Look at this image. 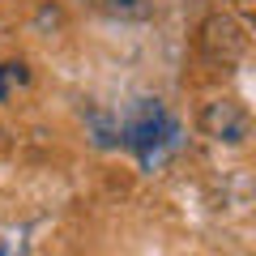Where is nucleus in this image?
I'll use <instances>...</instances> for the list:
<instances>
[{
    "mask_svg": "<svg viewBox=\"0 0 256 256\" xmlns=\"http://www.w3.org/2000/svg\"><path fill=\"white\" fill-rule=\"evenodd\" d=\"M120 141L141 158L146 171H162L180 154V124L158 98H141L128 124H120Z\"/></svg>",
    "mask_w": 256,
    "mask_h": 256,
    "instance_id": "nucleus-1",
    "label": "nucleus"
},
{
    "mask_svg": "<svg viewBox=\"0 0 256 256\" xmlns=\"http://www.w3.org/2000/svg\"><path fill=\"white\" fill-rule=\"evenodd\" d=\"M196 47H201V56L210 64L230 68V64H239L244 52H248V30L239 26L230 13H210V18L201 22V30H196Z\"/></svg>",
    "mask_w": 256,
    "mask_h": 256,
    "instance_id": "nucleus-2",
    "label": "nucleus"
},
{
    "mask_svg": "<svg viewBox=\"0 0 256 256\" xmlns=\"http://www.w3.org/2000/svg\"><path fill=\"white\" fill-rule=\"evenodd\" d=\"M201 132L214 141H222V146H244L248 132H252V120H248V111L239 107L235 98H214L201 107Z\"/></svg>",
    "mask_w": 256,
    "mask_h": 256,
    "instance_id": "nucleus-3",
    "label": "nucleus"
},
{
    "mask_svg": "<svg viewBox=\"0 0 256 256\" xmlns=\"http://www.w3.org/2000/svg\"><path fill=\"white\" fill-rule=\"evenodd\" d=\"M13 86H30V68L26 64H0V102H9Z\"/></svg>",
    "mask_w": 256,
    "mask_h": 256,
    "instance_id": "nucleus-4",
    "label": "nucleus"
},
{
    "mask_svg": "<svg viewBox=\"0 0 256 256\" xmlns=\"http://www.w3.org/2000/svg\"><path fill=\"white\" fill-rule=\"evenodd\" d=\"M107 9L116 18H128V22H141L154 13V0H107Z\"/></svg>",
    "mask_w": 256,
    "mask_h": 256,
    "instance_id": "nucleus-5",
    "label": "nucleus"
},
{
    "mask_svg": "<svg viewBox=\"0 0 256 256\" xmlns=\"http://www.w3.org/2000/svg\"><path fill=\"white\" fill-rule=\"evenodd\" d=\"M235 4H239V9H252V0H235Z\"/></svg>",
    "mask_w": 256,
    "mask_h": 256,
    "instance_id": "nucleus-6",
    "label": "nucleus"
}]
</instances>
